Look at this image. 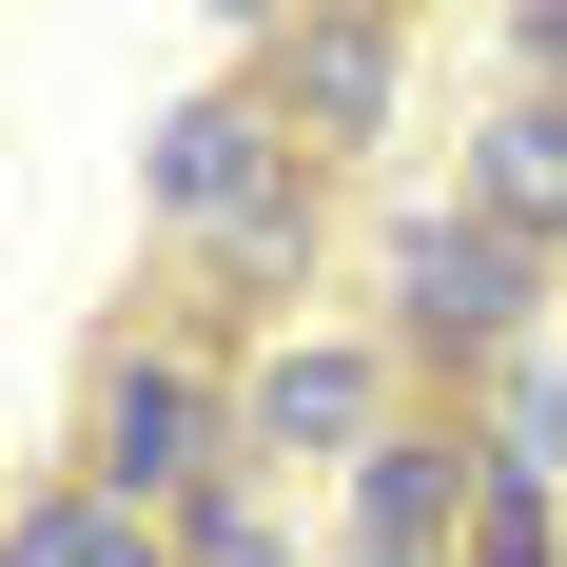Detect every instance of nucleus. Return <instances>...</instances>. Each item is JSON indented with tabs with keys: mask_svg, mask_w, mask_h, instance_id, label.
Returning a JSON list of instances; mask_svg holds the SVG:
<instances>
[{
	"mask_svg": "<svg viewBox=\"0 0 567 567\" xmlns=\"http://www.w3.org/2000/svg\"><path fill=\"white\" fill-rule=\"evenodd\" d=\"M157 235L196 255L216 313H255V293L313 275V157H293V117L255 99V79H216V99L157 117Z\"/></svg>",
	"mask_w": 567,
	"mask_h": 567,
	"instance_id": "1",
	"label": "nucleus"
},
{
	"mask_svg": "<svg viewBox=\"0 0 567 567\" xmlns=\"http://www.w3.org/2000/svg\"><path fill=\"white\" fill-rule=\"evenodd\" d=\"M235 431H255V411H235V372L176 333V313H137V333L99 352V431H79V489H117V509H196V489L235 470Z\"/></svg>",
	"mask_w": 567,
	"mask_h": 567,
	"instance_id": "2",
	"label": "nucleus"
},
{
	"mask_svg": "<svg viewBox=\"0 0 567 567\" xmlns=\"http://www.w3.org/2000/svg\"><path fill=\"white\" fill-rule=\"evenodd\" d=\"M528 293H548V235L470 216V196L372 235V313H392V352H431V372H509V352H528Z\"/></svg>",
	"mask_w": 567,
	"mask_h": 567,
	"instance_id": "3",
	"label": "nucleus"
},
{
	"mask_svg": "<svg viewBox=\"0 0 567 567\" xmlns=\"http://www.w3.org/2000/svg\"><path fill=\"white\" fill-rule=\"evenodd\" d=\"M235 79L293 117V157H352L411 99V20L392 0H293V20H235Z\"/></svg>",
	"mask_w": 567,
	"mask_h": 567,
	"instance_id": "4",
	"label": "nucleus"
},
{
	"mask_svg": "<svg viewBox=\"0 0 567 567\" xmlns=\"http://www.w3.org/2000/svg\"><path fill=\"white\" fill-rule=\"evenodd\" d=\"M470 509H489V451L451 411H411L392 451L352 470V567H470Z\"/></svg>",
	"mask_w": 567,
	"mask_h": 567,
	"instance_id": "5",
	"label": "nucleus"
},
{
	"mask_svg": "<svg viewBox=\"0 0 567 567\" xmlns=\"http://www.w3.org/2000/svg\"><path fill=\"white\" fill-rule=\"evenodd\" d=\"M411 411H392V352H352V333H293L275 372H255V451H333V470H372Z\"/></svg>",
	"mask_w": 567,
	"mask_h": 567,
	"instance_id": "6",
	"label": "nucleus"
},
{
	"mask_svg": "<svg viewBox=\"0 0 567 567\" xmlns=\"http://www.w3.org/2000/svg\"><path fill=\"white\" fill-rule=\"evenodd\" d=\"M470 216H509V235H548L567 216V99H489V137H470Z\"/></svg>",
	"mask_w": 567,
	"mask_h": 567,
	"instance_id": "7",
	"label": "nucleus"
},
{
	"mask_svg": "<svg viewBox=\"0 0 567 567\" xmlns=\"http://www.w3.org/2000/svg\"><path fill=\"white\" fill-rule=\"evenodd\" d=\"M470 451L509 470V489H548V470H567V372H528V352H509V372H489V411H470Z\"/></svg>",
	"mask_w": 567,
	"mask_h": 567,
	"instance_id": "8",
	"label": "nucleus"
},
{
	"mask_svg": "<svg viewBox=\"0 0 567 567\" xmlns=\"http://www.w3.org/2000/svg\"><path fill=\"white\" fill-rule=\"evenodd\" d=\"M176 567H293V528L255 509V470H216V489L176 509Z\"/></svg>",
	"mask_w": 567,
	"mask_h": 567,
	"instance_id": "9",
	"label": "nucleus"
},
{
	"mask_svg": "<svg viewBox=\"0 0 567 567\" xmlns=\"http://www.w3.org/2000/svg\"><path fill=\"white\" fill-rule=\"evenodd\" d=\"M0 567H99V489H20V548Z\"/></svg>",
	"mask_w": 567,
	"mask_h": 567,
	"instance_id": "10",
	"label": "nucleus"
},
{
	"mask_svg": "<svg viewBox=\"0 0 567 567\" xmlns=\"http://www.w3.org/2000/svg\"><path fill=\"white\" fill-rule=\"evenodd\" d=\"M567 528H548V489H509V470H489V509H470V567H548Z\"/></svg>",
	"mask_w": 567,
	"mask_h": 567,
	"instance_id": "11",
	"label": "nucleus"
},
{
	"mask_svg": "<svg viewBox=\"0 0 567 567\" xmlns=\"http://www.w3.org/2000/svg\"><path fill=\"white\" fill-rule=\"evenodd\" d=\"M509 59H528V99H567V0H528V20H509Z\"/></svg>",
	"mask_w": 567,
	"mask_h": 567,
	"instance_id": "12",
	"label": "nucleus"
},
{
	"mask_svg": "<svg viewBox=\"0 0 567 567\" xmlns=\"http://www.w3.org/2000/svg\"><path fill=\"white\" fill-rule=\"evenodd\" d=\"M99 567H176V528H137V509L99 489Z\"/></svg>",
	"mask_w": 567,
	"mask_h": 567,
	"instance_id": "13",
	"label": "nucleus"
}]
</instances>
